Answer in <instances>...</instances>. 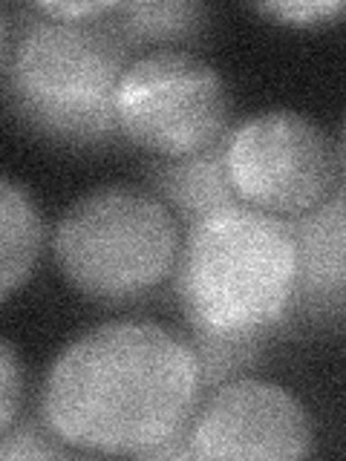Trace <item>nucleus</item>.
<instances>
[{
	"label": "nucleus",
	"instance_id": "1",
	"mask_svg": "<svg viewBox=\"0 0 346 461\" xmlns=\"http://www.w3.org/2000/svg\"><path fill=\"white\" fill-rule=\"evenodd\" d=\"M202 389L199 360L182 335L153 321H110L58 352L41 418L72 450L144 458L187 432Z\"/></svg>",
	"mask_w": 346,
	"mask_h": 461
},
{
	"label": "nucleus",
	"instance_id": "2",
	"mask_svg": "<svg viewBox=\"0 0 346 461\" xmlns=\"http://www.w3.org/2000/svg\"><path fill=\"white\" fill-rule=\"evenodd\" d=\"M295 271L292 222L240 202L187 228L170 277L191 329L266 340L292 309Z\"/></svg>",
	"mask_w": 346,
	"mask_h": 461
},
{
	"label": "nucleus",
	"instance_id": "3",
	"mask_svg": "<svg viewBox=\"0 0 346 461\" xmlns=\"http://www.w3.org/2000/svg\"><path fill=\"white\" fill-rule=\"evenodd\" d=\"M130 43L107 18L29 21L12 41L6 98L32 133L67 148H105L119 136L115 86Z\"/></svg>",
	"mask_w": 346,
	"mask_h": 461
},
{
	"label": "nucleus",
	"instance_id": "4",
	"mask_svg": "<svg viewBox=\"0 0 346 461\" xmlns=\"http://www.w3.org/2000/svg\"><path fill=\"white\" fill-rule=\"evenodd\" d=\"M182 249V225L153 191L101 185L78 196L52 230V259L78 294L130 303L162 285Z\"/></svg>",
	"mask_w": 346,
	"mask_h": 461
},
{
	"label": "nucleus",
	"instance_id": "5",
	"mask_svg": "<svg viewBox=\"0 0 346 461\" xmlns=\"http://www.w3.org/2000/svg\"><path fill=\"white\" fill-rule=\"evenodd\" d=\"M113 110L130 144L156 158H185L225 139L231 93L205 58L159 47L124 67Z\"/></svg>",
	"mask_w": 346,
	"mask_h": 461
},
{
	"label": "nucleus",
	"instance_id": "6",
	"mask_svg": "<svg viewBox=\"0 0 346 461\" xmlns=\"http://www.w3.org/2000/svg\"><path fill=\"white\" fill-rule=\"evenodd\" d=\"M225 170L242 205L295 220L343 187V148L309 113L260 110L225 133Z\"/></svg>",
	"mask_w": 346,
	"mask_h": 461
},
{
	"label": "nucleus",
	"instance_id": "7",
	"mask_svg": "<svg viewBox=\"0 0 346 461\" xmlns=\"http://www.w3.org/2000/svg\"><path fill=\"white\" fill-rule=\"evenodd\" d=\"M187 447L191 458L297 461L314 453V424L292 389L242 375L199 401Z\"/></svg>",
	"mask_w": 346,
	"mask_h": 461
},
{
	"label": "nucleus",
	"instance_id": "8",
	"mask_svg": "<svg viewBox=\"0 0 346 461\" xmlns=\"http://www.w3.org/2000/svg\"><path fill=\"white\" fill-rule=\"evenodd\" d=\"M295 245L297 271L295 294L288 314H297L309 323L343 321V292H346V208L343 187H338L323 205L309 213L295 216Z\"/></svg>",
	"mask_w": 346,
	"mask_h": 461
},
{
	"label": "nucleus",
	"instance_id": "9",
	"mask_svg": "<svg viewBox=\"0 0 346 461\" xmlns=\"http://www.w3.org/2000/svg\"><path fill=\"white\" fill-rule=\"evenodd\" d=\"M148 179L153 194L187 228L214 211L240 205L225 170V139L185 158H156L148 167Z\"/></svg>",
	"mask_w": 346,
	"mask_h": 461
},
{
	"label": "nucleus",
	"instance_id": "10",
	"mask_svg": "<svg viewBox=\"0 0 346 461\" xmlns=\"http://www.w3.org/2000/svg\"><path fill=\"white\" fill-rule=\"evenodd\" d=\"M43 251V216L29 187L0 173V303L29 280Z\"/></svg>",
	"mask_w": 346,
	"mask_h": 461
},
{
	"label": "nucleus",
	"instance_id": "11",
	"mask_svg": "<svg viewBox=\"0 0 346 461\" xmlns=\"http://www.w3.org/2000/svg\"><path fill=\"white\" fill-rule=\"evenodd\" d=\"M113 26L119 35L136 43H182L196 38L208 26V6L196 0H144V4H119L113 12Z\"/></svg>",
	"mask_w": 346,
	"mask_h": 461
},
{
	"label": "nucleus",
	"instance_id": "12",
	"mask_svg": "<svg viewBox=\"0 0 346 461\" xmlns=\"http://www.w3.org/2000/svg\"><path fill=\"white\" fill-rule=\"evenodd\" d=\"M191 349L199 360L202 386H220L231 378H242L263 355V343L257 338H228L211 331L191 329Z\"/></svg>",
	"mask_w": 346,
	"mask_h": 461
},
{
	"label": "nucleus",
	"instance_id": "13",
	"mask_svg": "<svg viewBox=\"0 0 346 461\" xmlns=\"http://www.w3.org/2000/svg\"><path fill=\"white\" fill-rule=\"evenodd\" d=\"M72 453V447L58 441L43 418H18L6 436H0V458H64Z\"/></svg>",
	"mask_w": 346,
	"mask_h": 461
},
{
	"label": "nucleus",
	"instance_id": "14",
	"mask_svg": "<svg viewBox=\"0 0 346 461\" xmlns=\"http://www.w3.org/2000/svg\"><path fill=\"white\" fill-rule=\"evenodd\" d=\"M23 364L14 346L9 340L0 338V436L18 424L21 410H23Z\"/></svg>",
	"mask_w": 346,
	"mask_h": 461
},
{
	"label": "nucleus",
	"instance_id": "15",
	"mask_svg": "<svg viewBox=\"0 0 346 461\" xmlns=\"http://www.w3.org/2000/svg\"><path fill=\"white\" fill-rule=\"evenodd\" d=\"M257 12L288 26H317L338 18L343 4L341 0H269V4H257Z\"/></svg>",
	"mask_w": 346,
	"mask_h": 461
},
{
	"label": "nucleus",
	"instance_id": "16",
	"mask_svg": "<svg viewBox=\"0 0 346 461\" xmlns=\"http://www.w3.org/2000/svg\"><path fill=\"white\" fill-rule=\"evenodd\" d=\"M119 9L115 0H69V4H35V12L43 14V18H52V21H96V18H107Z\"/></svg>",
	"mask_w": 346,
	"mask_h": 461
},
{
	"label": "nucleus",
	"instance_id": "17",
	"mask_svg": "<svg viewBox=\"0 0 346 461\" xmlns=\"http://www.w3.org/2000/svg\"><path fill=\"white\" fill-rule=\"evenodd\" d=\"M9 55H12V21L9 12L0 6V69H6Z\"/></svg>",
	"mask_w": 346,
	"mask_h": 461
}]
</instances>
